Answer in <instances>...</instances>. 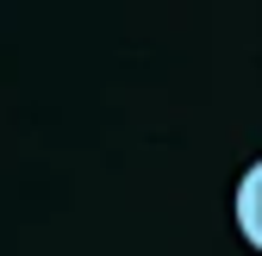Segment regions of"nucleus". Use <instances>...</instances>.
I'll list each match as a JSON object with an SVG mask.
<instances>
[{
	"mask_svg": "<svg viewBox=\"0 0 262 256\" xmlns=\"http://www.w3.org/2000/svg\"><path fill=\"white\" fill-rule=\"evenodd\" d=\"M231 219H237V231H244V244L262 256V156L237 175V187H231Z\"/></svg>",
	"mask_w": 262,
	"mask_h": 256,
	"instance_id": "obj_1",
	"label": "nucleus"
}]
</instances>
